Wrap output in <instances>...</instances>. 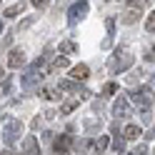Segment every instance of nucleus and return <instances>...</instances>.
I'll return each instance as SVG.
<instances>
[{
    "instance_id": "nucleus-1",
    "label": "nucleus",
    "mask_w": 155,
    "mask_h": 155,
    "mask_svg": "<svg viewBox=\"0 0 155 155\" xmlns=\"http://www.w3.org/2000/svg\"><path fill=\"white\" fill-rule=\"evenodd\" d=\"M133 63H135V58L130 55V50H125V48H118V50H115V55L110 58L108 68H110V73H113V75H120V73L128 70Z\"/></svg>"
},
{
    "instance_id": "nucleus-2",
    "label": "nucleus",
    "mask_w": 155,
    "mask_h": 155,
    "mask_svg": "<svg viewBox=\"0 0 155 155\" xmlns=\"http://www.w3.org/2000/svg\"><path fill=\"white\" fill-rule=\"evenodd\" d=\"M43 63H45V58L40 55V58H38V60H35V63H33V65L25 70L23 80H20L25 90H30V88H35V85L40 83V78H43Z\"/></svg>"
},
{
    "instance_id": "nucleus-3",
    "label": "nucleus",
    "mask_w": 155,
    "mask_h": 155,
    "mask_svg": "<svg viewBox=\"0 0 155 155\" xmlns=\"http://www.w3.org/2000/svg\"><path fill=\"white\" fill-rule=\"evenodd\" d=\"M20 135H23V123L18 120V118H10V120L5 123V128H3V140H5V145H13Z\"/></svg>"
},
{
    "instance_id": "nucleus-4",
    "label": "nucleus",
    "mask_w": 155,
    "mask_h": 155,
    "mask_svg": "<svg viewBox=\"0 0 155 155\" xmlns=\"http://www.w3.org/2000/svg\"><path fill=\"white\" fill-rule=\"evenodd\" d=\"M140 15H143V3H140V0H133V3H128V8L123 10L120 23L133 25V23H138V20H140Z\"/></svg>"
},
{
    "instance_id": "nucleus-5",
    "label": "nucleus",
    "mask_w": 155,
    "mask_h": 155,
    "mask_svg": "<svg viewBox=\"0 0 155 155\" xmlns=\"http://www.w3.org/2000/svg\"><path fill=\"white\" fill-rule=\"evenodd\" d=\"M85 15H88V3L85 0H78L70 10H68V25H78Z\"/></svg>"
},
{
    "instance_id": "nucleus-6",
    "label": "nucleus",
    "mask_w": 155,
    "mask_h": 155,
    "mask_svg": "<svg viewBox=\"0 0 155 155\" xmlns=\"http://www.w3.org/2000/svg\"><path fill=\"white\" fill-rule=\"evenodd\" d=\"M130 98H133V103L138 105V108L148 110V105H150V88H148V85H140V88L135 90V93L130 95Z\"/></svg>"
},
{
    "instance_id": "nucleus-7",
    "label": "nucleus",
    "mask_w": 155,
    "mask_h": 155,
    "mask_svg": "<svg viewBox=\"0 0 155 155\" xmlns=\"http://www.w3.org/2000/svg\"><path fill=\"white\" fill-rule=\"evenodd\" d=\"M58 88H60V90H68V93H75L80 100L90 95L88 88H83V85H78V83H73V80H60V85H58Z\"/></svg>"
},
{
    "instance_id": "nucleus-8",
    "label": "nucleus",
    "mask_w": 155,
    "mask_h": 155,
    "mask_svg": "<svg viewBox=\"0 0 155 155\" xmlns=\"http://www.w3.org/2000/svg\"><path fill=\"white\" fill-rule=\"evenodd\" d=\"M128 113H130V103H128L125 95H120V98L115 100V105H113V115H115V118H125Z\"/></svg>"
},
{
    "instance_id": "nucleus-9",
    "label": "nucleus",
    "mask_w": 155,
    "mask_h": 155,
    "mask_svg": "<svg viewBox=\"0 0 155 155\" xmlns=\"http://www.w3.org/2000/svg\"><path fill=\"white\" fill-rule=\"evenodd\" d=\"M20 65H25V53L20 50V48H15V50H10V58H8V68L18 70Z\"/></svg>"
},
{
    "instance_id": "nucleus-10",
    "label": "nucleus",
    "mask_w": 155,
    "mask_h": 155,
    "mask_svg": "<svg viewBox=\"0 0 155 155\" xmlns=\"http://www.w3.org/2000/svg\"><path fill=\"white\" fill-rule=\"evenodd\" d=\"M90 148V155H103V150L108 148V135H100V138H95L93 143H88Z\"/></svg>"
},
{
    "instance_id": "nucleus-11",
    "label": "nucleus",
    "mask_w": 155,
    "mask_h": 155,
    "mask_svg": "<svg viewBox=\"0 0 155 155\" xmlns=\"http://www.w3.org/2000/svg\"><path fill=\"white\" fill-rule=\"evenodd\" d=\"M70 75L75 78V80H88V78H90V68L85 65V63H80V65H75L73 70H70Z\"/></svg>"
},
{
    "instance_id": "nucleus-12",
    "label": "nucleus",
    "mask_w": 155,
    "mask_h": 155,
    "mask_svg": "<svg viewBox=\"0 0 155 155\" xmlns=\"http://www.w3.org/2000/svg\"><path fill=\"white\" fill-rule=\"evenodd\" d=\"M23 148H25V155H40V148H38L35 135H28L25 143H23Z\"/></svg>"
},
{
    "instance_id": "nucleus-13",
    "label": "nucleus",
    "mask_w": 155,
    "mask_h": 155,
    "mask_svg": "<svg viewBox=\"0 0 155 155\" xmlns=\"http://www.w3.org/2000/svg\"><path fill=\"white\" fill-rule=\"evenodd\" d=\"M105 28H108V38L103 40V48L108 50V48L113 45V35H115V18H108V20H105Z\"/></svg>"
},
{
    "instance_id": "nucleus-14",
    "label": "nucleus",
    "mask_w": 155,
    "mask_h": 155,
    "mask_svg": "<svg viewBox=\"0 0 155 155\" xmlns=\"http://www.w3.org/2000/svg\"><path fill=\"white\" fill-rule=\"evenodd\" d=\"M70 145H73V138H70V135H60V138H55L53 150H68Z\"/></svg>"
},
{
    "instance_id": "nucleus-15",
    "label": "nucleus",
    "mask_w": 155,
    "mask_h": 155,
    "mask_svg": "<svg viewBox=\"0 0 155 155\" xmlns=\"http://www.w3.org/2000/svg\"><path fill=\"white\" fill-rule=\"evenodd\" d=\"M78 105H80V98H70V100H65L63 103V108H60V115H70Z\"/></svg>"
},
{
    "instance_id": "nucleus-16",
    "label": "nucleus",
    "mask_w": 155,
    "mask_h": 155,
    "mask_svg": "<svg viewBox=\"0 0 155 155\" xmlns=\"http://www.w3.org/2000/svg\"><path fill=\"white\" fill-rule=\"evenodd\" d=\"M123 135H125V140H135V138H140V125H128V128L123 130Z\"/></svg>"
},
{
    "instance_id": "nucleus-17",
    "label": "nucleus",
    "mask_w": 155,
    "mask_h": 155,
    "mask_svg": "<svg viewBox=\"0 0 155 155\" xmlns=\"http://www.w3.org/2000/svg\"><path fill=\"white\" fill-rule=\"evenodd\" d=\"M23 10H25V3L20 0V3H15V5H10V8L5 10V18H18V15H20Z\"/></svg>"
},
{
    "instance_id": "nucleus-18",
    "label": "nucleus",
    "mask_w": 155,
    "mask_h": 155,
    "mask_svg": "<svg viewBox=\"0 0 155 155\" xmlns=\"http://www.w3.org/2000/svg\"><path fill=\"white\" fill-rule=\"evenodd\" d=\"M75 50H78V45H75L73 40H63V43H60V53H63V55H73Z\"/></svg>"
},
{
    "instance_id": "nucleus-19",
    "label": "nucleus",
    "mask_w": 155,
    "mask_h": 155,
    "mask_svg": "<svg viewBox=\"0 0 155 155\" xmlns=\"http://www.w3.org/2000/svg\"><path fill=\"white\" fill-rule=\"evenodd\" d=\"M113 133H115V140H113V148L118 150V153H123V148H125V138H120V133H118V128H113Z\"/></svg>"
},
{
    "instance_id": "nucleus-20",
    "label": "nucleus",
    "mask_w": 155,
    "mask_h": 155,
    "mask_svg": "<svg viewBox=\"0 0 155 155\" xmlns=\"http://www.w3.org/2000/svg\"><path fill=\"white\" fill-rule=\"evenodd\" d=\"M60 68H68V58H65V55L55 58V63H53V70H60Z\"/></svg>"
},
{
    "instance_id": "nucleus-21",
    "label": "nucleus",
    "mask_w": 155,
    "mask_h": 155,
    "mask_svg": "<svg viewBox=\"0 0 155 155\" xmlns=\"http://www.w3.org/2000/svg\"><path fill=\"white\" fill-rule=\"evenodd\" d=\"M40 95H43L45 100H58V98H60V95H58L55 90H50V88H45V90H40Z\"/></svg>"
},
{
    "instance_id": "nucleus-22",
    "label": "nucleus",
    "mask_w": 155,
    "mask_h": 155,
    "mask_svg": "<svg viewBox=\"0 0 155 155\" xmlns=\"http://www.w3.org/2000/svg\"><path fill=\"white\" fill-rule=\"evenodd\" d=\"M145 30H148V33H155V13L148 15V20H145Z\"/></svg>"
},
{
    "instance_id": "nucleus-23",
    "label": "nucleus",
    "mask_w": 155,
    "mask_h": 155,
    "mask_svg": "<svg viewBox=\"0 0 155 155\" xmlns=\"http://www.w3.org/2000/svg\"><path fill=\"white\" fill-rule=\"evenodd\" d=\"M115 90H118V85H115V83H108V85L103 88V98H108V95H113Z\"/></svg>"
},
{
    "instance_id": "nucleus-24",
    "label": "nucleus",
    "mask_w": 155,
    "mask_h": 155,
    "mask_svg": "<svg viewBox=\"0 0 155 155\" xmlns=\"http://www.w3.org/2000/svg\"><path fill=\"white\" fill-rule=\"evenodd\" d=\"M30 3H33V5L38 8V10H45V8L50 5V0H30Z\"/></svg>"
},
{
    "instance_id": "nucleus-25",
    "label": "nucleus",
    "mask_w": 155,
    "mask_h": 155,
    "mask_svg": "<svg viewBox=\"0 0 155 155\" xmlns=\"http://www.w3.org/2000/svg\"><path fill=\"white\" fill-rule=\"evenodd\" d=\"M133 155H148V145H138V148L133 150Z\"/></svg>"
},
{
    "instance_id": "nucleus-26",
    "label": "nucleus",
    "mask_w": 155,
    "mask_h": 155,
    "mask_svg": "<svg viewBox=\"0 0 155 155\" xmlns=\"http://www.w3.org/2000/svg\"><path fill=\"white\" fill-rule=\"evenodd\" d=\"M33 23H35V18H25V20L20 23V30H25V28H30Z\"/></svg>"
},
{
    "instance_id": "nucleus-27",
    "label": "nucleus",
    "mask_w": 155,
    "mask_h": 155,
    "mask_svg": "<svg viewBox=\"0 0 155 155\" xmlns=\"http://www.w3.org/2000/svg\"><path fill=\"white\" fill-rule=\"evenodd\" d=\"M10 88H13V80H10V78H5V83H3V93H10Z\"/></svg>"
},
{
    "instance_id": "nucleus-28",
    "label": "nucleus",
    "mask_w": 155,
    "mask_h": 155,
    "mask_svg": "<svg viewBox=\"0 0 155 155\" xmlns=\"http://www.w3.org/2000/svg\"><path fill=\"white\" fill-rule=\"evenodd\" d=\"M0 155H18V153H15V150H10V148H5V150L0 153Z\"/></svg>"
},
{
    "instance_id": "nucleus-29",
    "label": "nucleus",
    "mask_w": 155,
    "mask_h": 155,
    "mask_svg": "<svg viewBox=\"0 0 155 155\" xmlns=\"http://www.w3.org/2000/svg\"><path fill=\"white\" fill-rule=\"evenodd\" d=\"M0 78H5V73H3V68H0Z\"/></svg>"
},
{
    "instance_id": "nucleus-30",
    "label": "nucleus",
    "mask_w": 155,
    "mask_h": 155,
    "mask_svg": "<svg viewBox=\"0 0 155 155\" xmlns=\"http://www.w3.org/2000/svg\"><path fill=\"white\" fill-rule=\"evenodd\" d=\"M0 33H3V23H0Z\"/></svg>"
},
{
    "instance_id": "nucleus-31",
    "label": "nucleus",
    "mask_w": 155,
    "mask_h": 155,
    "mask_svg": "<svg viewBox=\"0 0 155 155\" xmlns=\"http://www.w3.org/2000/svg\"><path fill=\"white\" fill-rule=\"evenodd\" d=\"M153 100H155V95H153Z\"/></svg>"
},
{
    "instance_id": "nucleus-32",
    "label": "nucleus",
    "mask_w": 155,
    "mask_h": 155,
    "mask_svg": "<svg viewBox=\"0 0 155 155\" xmlns=\"http://www.w3.org/2000/svg\"><path fill=\"white\" fill-rule=\"evenodd\" d=\"M120 155H125V153H120Z\"/></svg>"
}]
</instances>
